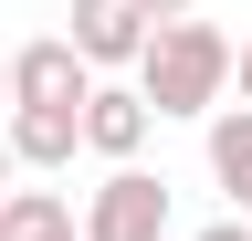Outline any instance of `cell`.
<instances>
[{
	"label": "cell",
	"mask_w": 252,
	"mask_h": 241,
	"mask_svg": "<svg viewBox=\"0 0 252 241\" xmlns=\"http://www.w3.org/2000/svg\"><path fill=\"white\" fill-rule=\"evenodd\" d=\"M126 74H137V105L158 115V126H168V115H210L220 95H231V32L200 21V11H189V21H158Z\"/></svg>",
	"instance_id": "6da1fadb"
},
{
	"label": "cell",
	"mask_w": 252,
	"mask_h": 241,
	"mask_svg": "<svg viewBox=\"0 0 252 241\" xmlns=\"http://www.w3.org/2000/svg\"><path fill=\"white\" fill-rule=\"evenodd\" d=\"M74 241H168V178L147 168H105L74 210Z\"/></svg>",
	"instance_id": "7a4b0ae2"
},
{
	"label": "cell",
	"mask_w": 252,
	"mask_h": 241,
	"mask_svg": "<svg viewBox=\"0 0 252 241\" xmlns=\"http://www.w3.org/2000/svg\"><path fill=\"white\" fill-rule=\"evenodd\" d=\"M147 32H158V21L137 11V0H74V32H63V42H74V63L105 84V74H126L147 53Z\"/></svg>",
	"instance_id": "3957f363"
},
{
	"label": "cell",
	"mask_w": 252,
	"mask_h": 241,
	"mask_svg": "<svg viewBox=\"0 0 252 241\" xmlns=\"http://www.w3.org/2000/svg\"><path fill=\"white\" fill-rule=\"evenodd\" d=\"M147 126H158V115L137 105V84H94V95L74 105V136H84V158H105V168H137Z\"/></svg>",
	"instance_id": "277c9868"
},
{
	"label": "cell",
	"mask_w": 252,
	"mask_h": 241,
	"mask_svg": "<svg viewBox=\"0 0 252 241\" xmlns=\"http://www.w3.org/2000/svg\"><path fill=\"white\" fill-rule=\"evenodd\" d=\"M0 74H11V105H84V95H94V74L74 63V42H63V32L0 53Z\"/></svg>",
	"instance_id": "5b68a950"
},
{
	"label": "cell",
	"mask_w": 252,
	"mask_h": 241,
	"mask_svg": "<svg viewBox=\"0 0 252 241\" xmlns=\"http://www.w3.org/2000/svg\"><path fill=\"white\" fill-rule=\"evenodd\" d=\"M0 147H11V168H74L84 158L74 105H11V115H0Z\"/></svg>",
	"instance_id": "8992f818"
},
{
	"label": "cell",
	"mask_w": 252,
	"mask_h": 241,
	"mask_svg": "<svg viewBox=\"0 0 252 241\" xmlns=\"http://www.w3.org/2000/svg\"><path fill=\"white\" fill-rule=\"evenodd\" d=\"M200 126H210V136H200V147H210V178H220L231 210H242V199H252V105H210Z\"/></svg>",
	"instance_id": "52a82bcc"
},
{
	"label": "cell",
	"mask_w": 252,
	"mask_h": 241,
	"mask_svg": "<svg viewBox=\"0 0 252 241\" xmlns=\"http://www.w3.org/2000/svg\"><path fill=\"white\" fill-rule=\"evenodd\" d=\"M0 241H74V199L63 189H11L0 199Z\"/></svg>",
	"instance_id": "ba28073f"
},
{
	"label": "cell",
	"mask_w": 252,
	"mask_h": 241,
	"mask_svg": "<svg viewBox=\"0 0 252 241\" xmlns=\"http://www.w3.org/2000/svg\"><path fill=\"white\" fill-rule=\"evenodd\" d=\"M189 241H252V231L231 220V210H220V220H200V231H189Z\"/></svg>",
	"instance_id": "9c48e42d"
},
{
	"label": "cell",
	"mask_w": 252,
	"mask_h": 241,
	"mask_svg": "<svg viewBox=\"0 0 252 241\" xmlns=\"http://www.w3.org/2000/svg\"><path fill=\"white\" fill-rule=\"evenodd\" d=\"M231 84H242V105H252V32L231 42Z\"/></svg>",
	"instance_id": "30bf717a"
},
{
	"label": "cell",
	"mask_w": 252,
	"mask_h": 241,
	"mask_svg": "<svg viewBox=\"0 0 252 241\" xmlns=\"http://www.w3.org/2000/svg\"><path fill=\"white\" fill-rule=\"evenodd\" d=\"M137 11H147V21H189L200 0H137Z\"/></svg>",
	"instance_id": "8fae6325"
},
{
	"label": "cell",
	"mask_w": 252,
	"mask_h": 241,
	"mask_svg": "<svg viewBox=\"0 0 252 241\" xmlns=\"http://www.w3.org/2000/svg\"><path fill=\"white\" fill-rule=\"evenodd\" d=\"M11 189H21V168H11V147H0V199H11Z\"/></svg>",
	"instance_id": "7c38bea8"
},
{
	"label": "cell",
	"mask_w": 252,
	"mask_h": 241,
	"mask_svg": "<svg viewBox=\"0 0 252 241\" xmlns=\"http://www.w3.org/2000/svg\"><path fill=\"white\" fill-rule=\"evenodd\" d=\"M0 115H11V74H0Z\"/></svg>",
	"instance_id": "4fadbf2b"
}]
</instances>
